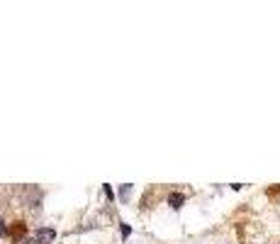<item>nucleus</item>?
<instances>
[{"label":"nucleus","mask_w":280,"mask_h":244,"mask_svg":"<svg viewBox=\"0 0 280 244\" xmlns=\"http://www.w3.org/2000/svg\"><path fill=\"white\" fill-rule=\"evenodd\" d=\"M56 239V232L51 230V227H39V230L34 232V242L37 244H51Z\"/></svg>","instance_id":"obj_1"},{"label":"nucleus","mask_w":280,"mask_h":244,"mask_svg":"<svg viewBox=\"0 0 280 244\" xmlns=\"http://www.w3.org/2000/svg\"><path fill=\"white\" fill-rule=\"evenodd\" d=\"M168 203H170V207H176V210H178V207H183V203H185V195H183V193H170Z\"/></svg>","instance_id":"obj_2"},{"label":"nucleus","mask_w":280,"mask_h":244,"mask_svg":"<svg viewBox=\"0 0 280 244\" xmlns=\"http://www.w3.org/2000/svg\"><path fill=\"white\" fill-rule=\"evenodd\" d=\"M22 234H24V225H22V222H17V230H12V237H15V239H20Z\"/></svg>","instance_id":"obj_3"},{"label":"nucleus","mask_w":280,"mask_h":244,"mask_svg":"<svg viewBox=\"0 0 280 244\" xmlns=\"http://www.w3.org/2000/svg\"><path fill=\"white\" fill-rule=\"evenodd\" d=\"M129 188H132V186H129V183H124V186H122V191H120L122 200H127V198H129Z\"/></svg>","instance_id":"obj_4"},{"label":"nucleus","mask_w":280,"mask_h":244,"mask_svg":"<svg viewBox=\"0 0 280 244\" xmlns=\"http://www.w3.org/2000/svg\"><path fill=\"white\" fill-rule=\"evenodd\" d=\"M0 237H8V227H5V222L0 220Z\"/></svg>","instance_id":"obj_5"},{"label":"nucleus","mask_w":280,"mask_h":244,"mask_svg":"<svg viewBox=\"0 0 280 244\" xmlns=\"http://www.w3.org/2000/svg\"><path fill=\"white\" fill-rule=\"evenodd\" d=\"M122 237H129V225H122Z\"/></svg>","instance_id":"obj_6"},{"label":"nucleus","mask_w":280,"mask_h":244,"mask_svg":"<svg viewBox=\"0 0 280 244\" xmlns=\"http://www.w3.org/2000/svg\"><path fill=\"white\" fill-rule=\"evenodd\" d=\"M20 244H37V242H34V237H32V239H20Z\"/></svg>","instance_id":"obj_7"}]
</instances>
